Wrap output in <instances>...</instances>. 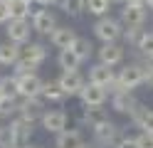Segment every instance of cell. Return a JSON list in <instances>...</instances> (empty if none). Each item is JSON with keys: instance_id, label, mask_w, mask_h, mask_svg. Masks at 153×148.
<instances>
[{"instance_id": "obj_31", "label": "cell", "mask_w": 153, "mask_h": 148, "mask_svg": "<svg viewBox=\"0 0 153 148\" xmlns=\"http://www.w3.org/2000/svg\"><path fill=\"white\" fill-rule=\"evenodd\" d=\"M136 143L138 148H153V131H141L136 136Z\"/></svg>"}, {"instance_id": "obj_11", "label": "cell", "mask_w": 153, "mask_h": 148, "mask_svg": "<svg viewBox=\"0 0 153 148\" xmlns=\"http://www.w3.org/2000/svg\"><path fill=\"white\" fill-rule=\"evenodd\" d=\"M76 39V32L72 27H54L52 35H50V42L57 47V49H69Z\"/></svg>"}, {"instance_id": "obj_23", "label": "cell", "mask_w": 153, "mask_h": 148, "mask_svg": "<svg viewBox=\"0 0 153 148\" xmlns=\"http://www.w3.org/2000/svg\"><path fill=\"white\" fill-rule=\"evenodd\" d=\"M22 57H27V59H32V62L40 64V62H45V57H47V47H45V45L32 42V45H27V47H25Z\"/></svg>"}, {"instance_id": "obj_35", "label": "cell", "mask_w": 153, "mask_h": 148, "mask_svg": "<svg viewBox=\"0 0 153 148\" xmlns=\"http://www.w3.org/2000/svg\"><path fill=\"white\" fill-rule=\"evenodd\" d=\"M7 20H10V7H7L5 3H0V25L7 22Z\"/></svg>"}, {"instance_id": "obj_38", "label": "cell", "mask_w": 153, "mask_h": 148, "mask_svg": "<svg viewBox=\"0 0 153 148\" xmlns=\"http://www.w3.org/2000/svg\"><path fill=\"white\" fill-rule=\"evenodd\" d=\"M101 148H119V141H114V143H99Z\"/></svg>"}, {"instance_id": "obj_18", "label": "cell", "mask_w": 153, "mask_h": 148, "mask_svg": "<svg viewBox=\"0 0 153 148\" xmlns=\"http://www.w3.org/2000/svg\"><path fill=\"white\" fill-rule=\"evenodd\" d=\"M57 148H84V138L79 131H64L62 133H57Z\"/></svg>"}, {"instance_id": "obj_28", "label": "cell", "mask_w": 153, "mask_h": 148, "mask_svg": "<svg viewBox=\"0 0 153 148\" xmlns=\"http://www.w3.org/2000/svg\"><path fill=\"white\" fill-rule=\"evenodd\" d=\"M72 49H74L82 59H89V54H91V42H89V39H84V37H76L74 45H72Z\"/></svg>"}, {"instance_id": "obj_27", "label": "cell", "mask_w": 153, "mask_h": 148, "mask_svg": "<svg viewBox=\"0 0 153 148\" xmlns=\"http://www.w3.org/2000/svg\"><path fill=\"white\" fill-rule=\"evenodd\" d=\"M109 3L111 0H87V10L91 15H99V17H104L109 13Z\"/></svg>"}, {"instance_id": "obj_26", "label": "cell", "mask_w": 153, "mask_h": 148, "mask_svg": "<svg viewBox=\"0 0 153 148\" xmlns=\"http://www.w3.org/2000/svg\"><path fill=\"white\" fill-rule=\"evenodd\" d=\"M143 37H146V30L143 27H128L126 30V42L131 45V47H141V42H143Z\"/></svg>"}, {"instance_id": "obj_36", "label": "cell", "mask_w": 153, "mask_h": 148, "mask_svg": "<svg viewBox=\"0 0 153 148\" xmlns=\"http://www.w3.org/2000/svg\"><path fill=\"white\" fill-rule=\"evenodd\" d=\"M146 77H143V84H148L151 89H153V69H148V72H143Z\"/></svg>"}, {"instance_id": "obj_9", "label": "cell", "mask_w": 153, "mask_h": 148, "mask_svg": "<svg viewBox=\"0 0 153 148\" xmlns=\"http://www.w3.org/2000/svg\"><path fill=\"white\" fill-rule=\"evenodd\" d=\"M146 20V5H126L121 10V22L126 27H141Z\"/></svg>"}, {"instance_id": "obj_30", "label": "cell", "mask_w": 153, "mask_h": 148, "mask_svg": "<svg viewBox=\"0 0 153 148\" xmlns=\"http://www.w3.org/2000/svg\"><path fill=\"white\" fill-rule=\"evenodd\" d=\"M35 69H37V62H32V59H27V57H20L17 64H15V74L20 77V74H27V72H35Z\"/></svg>"}, {"instance_id": "obj_6", "label": "cell", "mask_w": 153, "mask_h": 148, "mask_svg": "<svg viewBox=\"0 0 153 148\" xmlns=\"http://www.w3.org/2000/svg\"><path fill=\"white\" fill-rule=\"evenodd\" d=\"M79 96H82L84 106H104V101H106V86L89 82V84H84Z\"/></svg>"}, {"instance_id": "obj_40", "label": "cell", "mask_w": 153, "mask_h": 148, "mask_svg": "<svg viewBox=\"0 0 153 148\" xmlns=\"http://www.w3.org/2000/svg\"><path fill=\"white\" fill-rule=\"evenodd\" d=\"M22 148H40V146H30V143H27V146H22Z\"/></svg>"}, {"instance_id": "obj_41", "label": "cell", "mask_w": 153, "mask_h": 148, "mask_svg": "<svg viewBox=\"0 0 153 148\" xmlns=\"http://www.w3.org/2000/svg\"><path fill=\"white\" fill-rule=\"evenodd\" d=\"M111 3H126V0H111Z\"/></svg>"}, {"instance_id": "obj_8", "label": "cell", "mask_w": 153, "mask_h": 148, "mask_svg": "<svg viewBox=\"0 0 153 148\" xmlns=\"http://www.w3.org/2000/svg\"><path fill=\"white\" fill-rule=\"evenodd\" d=\"M59 84L67 91V96H74V94H82L84 79H82V74L76 72V69H64V74L59 77Z\"/></svg>"}, {"instance_id": "obj_2", "label": "cell", "mask_w": 153, "mask_h": 148, "mask_svg": "<svg viewBox=\"0 0 153 148\" xmlns=\"http://www.w3.org/2000/svg\"><path fill=\"white\" fill-rule=\"evenodd\" d=\"M32 25L27 22L25 17H10L7 20V39L10 42H17V45H25V42H30V32H32Z\"/></svg>"}, {"instance_id": "obj_25", "label": "cell", "mask_w": 153, "mask_h": 148, "mask_svg": "<svg viewBox=\"0 0 153 148\" xmlns=\"http://www.w3.org/2000/svg\"><path fill=\"white\" fill-rule=\"evenodd\" d=\"M0 91H3V96L17 99L20 96V91H17V77H3L0 79Z\"/></svg>"}, {"instance_id": "obj_5", "label": "cell", "mask_w": 153, "mask_h": 148, "mask_svg": "<svg viewBox=\"0 0 153 148\" xmlns=\"http://www.w3.org/2000/svg\"><path fill=\"white\" fill-rule=\"evenodd\" d=\"M143 67L141 64H126L121 69V74H119V82L123 84V89L126 91H131V89H136V86H141L143 84Z\"/></svg>"}, {"instance_id": "obj_46", "label": "cell", "mask_w": 153, "mask_h": 148, "mask_svg": "<svg viewBox=\"0 0 153 148\" xmlns=\"http://www.w3.org/2000/svg\"><path fill=\"white\" fill-rule=\"evenodd\" d=\"M30 3H35V0H30Z\"/></svg>"}, {"instance_id": "obj_17", "label": "cell", "mask_w": 153, "mask_h": 148, "mask_svg": "<svg viewBox=\"0 0 153 148\" xmlns=\"http://www.w3.org/2000/svg\"><path fill=\"white\" fill-rule=\"evenodd\" d=\"M131 121L138 128H143V131H153V109L138 104L136 109H133V114H131Z\"/></svg>"}, {"instance_id": "obj_44", "label": "cell", "mask_w": 153, "mask_h": 148, "mask_svg": "<svg viewBox=\"0 0 153 148\" xmlns=\"http://www.w3.org/2000/svg\"><path fill=\"white\" fill-rule=\"evenodd\" d=\"M0 3H10V0H0Z\"/></svg>"}, {"instance_id": "obj_1", "label": "cell", "mask_w": 153, "mask_h": 148, "mask_svg": "<svg viewBox=\"0 0 153 148\" xmlns=\"http://www.w3.org/2000/svg\"><path fill=\"white\" fill-rule=\"evenodd\" d=\"M121 22L119 20H114V17H99L97 20V25H94V35H97L101 42H116V39L121 37Z\"/></svg>"}, {"instance_id": "obj_4", "label": "cell", "mask_w": 153, "mask_h": 148, "mask_svg": "<svg viewBox=\"0 0 153 148\" xmlns=\"http://www.w3.org/2000/svg\"><path fill=\"white\" fill-rule=\"evenodd\" d=\"M17 111H20L22 118H27V121H37V118H42L45 111H42V101L40 96H22V101L17 104Z\"/></svg>"}, {"instance_id": "obj_33", "label": "cell", "mask_w": 153, "mask_h": 148, "mask_svg": "<svg viewBox=\"0 0 153 148\" xmlns=\"http://www.w3.org/2000/svg\"><path fill=\"white\" fill-rule=\"evenodd\" d=\"M138 49L143 54H153V32H146V37H143V42H141Z\"/></svg>"}, {"instance_id": "obj_12", "label": "cell", "mask_w": 153, "mask_h": 148, "mask_svg": "<svg viewBox=\"0 0 153 148\" xmlns=\"http://www.w3.org/2000/svg\"><path fill=\"white\" fill-rule=\"evenodd\" d=\"M42 126L50 133H62L67 128V114L64 111H47L42 116Z\"/></svg>"}, {"instance_id": "obj_34", "label": "cell", "mask_w": 153, "mask_h": 148, "mask_svg": "<svg viewBox=\"0 0 153 148\" xmlns=\"http://www.w3.org/2000/svg\"><path fill=\"white\" fill-rule=\"evenodd\" d=\"M119 148H138L136 138H119Z\"/></svg>"}, {"instance_id": "obj_19", "label": "cell", "mask_w": 153, "mask_h": 148, "mask_svg": "<svg viewBox=\"0 0 153 148\" xmlns=\"http://www.w3.org/2000/svg\"><path fill=\"white\" fill-rule=\"evenodd\" d=\"M20 47H17V42H5L0 45V64H17V59H20Z\"/></svg>"}, {"instance_id": "obj_24", "label": "cell", "mask_w": 153, "mask_h": 148, "mask_svg": "<svg viewBox=\"0 0 153 148\" xmlns=\"http://www.w3.org/2000/svg\"><path fill=\"white\" fill-rule=\"evenodd\" d=\"M5 5L10 7V17H27L30 13V0H10Z\"/></svg>"}, {"instance_id": "obj_32", "label": "cell", "mask_w": 153, "mask_h": 148, "mask_svg": "<svg viewBox=\"0 0 153 148\" xmlns=\"http://www.w3.org/2000/svg\"><path fill=\"white\" fill-rule=\"evenodd\" d=\"M5 146H15L13 143V128L10 126H0V148Z\"/></svg>"}, {"instance_id": "obj_29", "label": "cell", "mask_w": 153, "mask_h": 148, "mask_svg": "<svg viewBox=\"0 0 153 148\" xmlns=\"http://www.w3.org/2000/svg\"><path fill=\"white\" fill-rule=\"evenodd\" d=\"M62 10L67 15H79L82 10H87V0H64V5H62Z\"/></svg>"}, {"instance_id": "obj_13", "label": "cell", "mask_w": 153, "mask_h": 148, "mask_svg": "<svg viewBox=\"0 0 153 148\" xmlns=\"http://www.w3.org/2000/svg\"><path fill=\"white\" fill-rule=\"evenodd\" d=\"M94 136H97L99 143H114V141H119V126L106 118L99 126H94Z\"/></svg>"}, {"instance_id": "obj_7", "label": "cell", "mask_w": 153, "mask_h": 148, "mask_svg": "<svg viewBox=\"0 0 153 148\" xmlns=\"http://www.w3.org/2000/svg\"><path fill=\"white\" fill-rule=\"evenodd\" d=\"M32 121H27V118H22V116H17L15 121L10 123V128H13V143L15 146H27L30 143V136H32Z\"/></svg>"}, {"instance_id": "obj_20", "label": "cell", "mask_w": 153, "mask_h": 148, "mask_svg": "<svg viewBox=\"0 0 153 148\" xmlns=\"http://www.w3.org/2000/svg\"><path fill=\"white\" fill-rule=\"evenodd\" d=\"M57 62H59L62 69H76V67L84 62V59H82V57L69 47V49H59V57H57Z\"/></svg>"}, {"instance_id": "obj_39", "label": "cell", "mask_w": 153, "mask_h": 148, "mask_svg": "<svg viewBox=\"0 0 153 148\" xmlns=\"http://www.w3.org/2000/svg\"><path fill=\"white\" fill-rule=\"evenodd\" d=\"M35 3H40V5H52L54 0H35Z\"/></svg>"}, {"instance_id": "obj_14", "label": "cell", "mask_w": 153, "mask_h": 148, "mask_svg": "<svg viewBox=\"0 0 153 148\" xmlns=\"http://www.w3.org/2000/svg\"><path fill=\"white\" fill-rule=\"evenodd\" d=\"M99 59L104 64H109V67L119 64L123 59V47H119L116 42H104V47L99 49Z\"/></svg>"}, {"instance_id": "obj_15", "label": "cell", "mask_w": 153, "mask_h": 148, "mask_svg": "<svg viewBox=\"0 0 153 148\" xmlns=\"http://www.w3.org/2000/svg\"><path fill=\"white\" fill-rule=\"evenodd\" d=\"M138 106V101L131 96V91H121V94H114L111 99V109L119 114H133V109Z\"/></svg>"}, {"instance_id": "obj_37", "label": "cell", "mask_w": 153, "mask_h": 148, "mask_svg": "<svg viewBox=\"0 0 153 148\" xmlns=\"http://www.w3.org/2000/svg\"><path fill=\"white\" fill-rule=\"evenodd\" d=\"M126 5H148V0H126Z\"/></svg>"}, {"instance_id": "obj_22", "label": "cell", "mask_w": 153, "mask_h": 148, "mask_svg": "<svg viewBox=\"0 0 153 148\" xmlns=\"http://www.w3.org/2000/svg\"><path fill=\"white\" fill-rule=\"evenodd\" d=\"M101 121H106V114H104L101 106H87L84 109V123H89L94 128V126H99Z\"/></svg>"}, {"instance_id": "obj_42", "label": "cell", "mask_w": 153, "mask_h": 148, "mask_svg": "<svg viewBox=\"0 0 153 148\" xmlns=\"http://www.w3.org/2000/svg\"><path fill=\"white\" fill-rule=\"evenodd\" d=\"M5 148H20V146H5Z\"/></svg>"}, {"instance_id": "obj_45", "label": "cell", "mask_w": 153, "mask_h": 148, "mask_svg": "<svg viewBox=\"0 0 153 148\" xmlns=\"http://www.w3.org/2000/svg\"><path fill=\"white\" fill-rule=\"evenodd\" d=\"M0 99H3V91H0Z\"/></svg>"}, {"instance_id": "obj_16", "label": "cell", "mask_w": 153, "mask_h": 148, "mask_svg": "<svg viewBox=\"0 0 153 148\" xmlns=\"http://www.w3.org/2000/svg\"><path fill=\"white\" fill-rule=\"evenodd\" d=\"M89 82L101 84V86H109V84L114 82V72H111V67H109V64H104V62L94 64V67L89 69Z\"/></svg>"}, {"instance_id": "obj_3", "label": "cell", "mask_w": 153, "mask_h": 148, "mask_svg": "<svg viewBox=\"0 0 153 148\" xmlns=\"http://www.w3.org/2000/svg\"><path fill=\"white\" fill-rule=\"evenodd\" d=\"M42 86H45V82L35 72H27V74L17 77V91H20V96H42Z\"/></svg>"}, {"instance_id": "obj_10", "label": "cell", "mask_w": 153, "mask_h": 148, "mask_svg": "<svg viewBox=\"0 0 153 148\" xmlns=\"http://www.w3.org/2000/svg\"><path fill=\"white\" fill-rule=\"evenodd\" d=\"M32 27H35V32H40V35H52V30L57 27V20H54L52 13H47V10H37L32 15Z\"/></svg>"}, {"instance_id": "obj_21", "label": "cell", "mask_w": 153, "mask_h": 148, "mask_svg": "<svg viewBox=\"0 0 153 148\" xmlns=\"http://www.w3.org/2000/svg\"><path fill=\"white\" fill-rule=\"evenodd\" d=\"M42 96L47 99V101H62V99L67 96V91L62 89L59 79H57V82H45V86H42Z\"/></svg>"}, {"instance_id": "obj_43", "label": "cell", "mask_w": 153, "mask_h": 148, "mask_svg": "<svg viewBox=\"0 0 153 148\" xmlns=\"http://www.w3.org/2000/svg\"><path fill=\"white\" fill-rule=\"evenodd\" d=\"M148 5H151V10H153V0H148Z\"/></svg>"}]
</instances>
